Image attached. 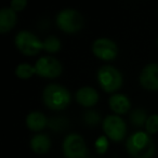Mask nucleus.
Segmentation results:
<instances>
[{
  "label": "nucleus",
  "instance_id": "1",
  "mask_svg": "<svg viewBox=\"0 0 158 158\" xmlns=\"http://www.w3.org/2000/svg\"><path fill=\"white\" fill-rule=\"evenodd\" d=\"M126 147L133 158H152L155 154V144L147 132L138 131L128 138Z\"/></svg>",
  "mask_w": 158,
  "mask_h": 158
},
{
  "label": "nucleus",
  "instance_id": "2",
  "mask_svg": "<svg viewBox=\"0 0 158 158\" xmlns=\"http://www.w3.org/2000/svg\"><path fill=\"white\" fill-rule=\"evenodd\" d=\"M42 100L49 108L60 110L65 108L70 102V93L65 87L57 84H50L44 89Z\"/></svg>",
  "mask_w": 158,
  "mask_h": 158
},
{
  "label": "nucleus",
  "instance_id": "3",
  "mask_svg": "<svg viewBox=\"0 0 158 158\" xmlns=\"http://www.w3.org/2000/svg\"><path fill=\"white\" fill-rule=\"evenodd\" d=\"M97 77L101 88L106 92H114L123 86V75L115 66H101L98 70Z\"/></svg>",
  "mask_w": 158,
  "mask_h": 158
},
{
  "label": "nucleus",
  "instance_id": "4",
  "mask_svg": "<svg viewBox=\"0 0 158 158\" xmlns=\"http://www.w3.org/2000/svg\"><path fill=\"white\" fill-rule=\"evenodd\" d=\"M56 24L65 33H76L84 26V18L75 9H63L57 13Z\"/></svg>",
  "mask_w": 158,
  "mask_h": 158
},
{
  "label": "nucleus",
  "instance_id": "5",
  "mask_svg": "<svg viewBox=\"0 0 158 158\" xmlns=\"http://www.w3.org/2000/svg\"><path fill=\"white\" fill-rule=\"evenodd\" d=\"M16 48L25 55H35L44 49V41L28 31H21L14 38Z\"/></svg>",
  "mask_w": 158,
  "mask_h": 158
},
{
  "label": "nucleus",
  "instance_id": "6",
  "mask_svg": "<svg viewBox=\"0 0 158 158\" xmlns=\"http://www.w3.org/2000/svg\"><path fill=\"white\" fill-rule=\"evenodd\" d=\"M63 153L67 158H86L87 144L80 134L70 133L63 141Z\"/></svg>",
  "mask_w": 158,
  "mask_h": 158
},
{
  "label": "nucleus",
  "instance_id": "7",
  "mask_svg": "<svg viewBox=\"0 0 158 158\" xmlns=\"http://www.w3.org/2000/svg\"><path fill=\"white\" fill-rule=\"evenodd\" d=\"M103 129L106 136L110 140L118 142L121 141L126 135L127 126L126 123L118 115H108L103 120Z\"/></svg>",
  "mask_w": 158,
  "mask_h": 158
},
{
  "label": "nucleus",
  "instance_id": "8",
  "mask_svg": "<svg viewBox=\"0 0 158 158\" xmlns=\"http://www.w3.org/2000/svg\"><path fill=\"white\" fill-rule=\"evenodd\" d=\"M36 74L44 78H56L62 74L61 62L52 56H42L35 64Z\"/></svg>",
  "mask_w": 158,
  "mask_h": 158
},
{
  "label": "nucleus",
  "instance_id": "9",
  "mask_svg": "<svg viewBox=\"0 0 158 158\" xmlns=\"http://www.w3.org/2000/svg\"><path fill=\"white\" fill-rule=\"evenodd\" d=\"M92 52L99 59L104 61H112L117 56L118 48L113 40L108 38H99L93 41Z\"/></svg>",
  "mask_w": 158,
  "mask_h": 158
},
{
  "label": "nucleus",
  "instance_id": "10",
  "mask_svg": "<svg viewBox=\"0 0 158 158\" xmlns=\"http://www.w3.org/2000/svg\"><path fill=\"white\" fill-rule=\"evenodd\" d=\"M140 84L147 90H158V63L147 64L140 74Z\"/></svg>",
  "mask_w": 158,
  "mask_h": 158
},
{
  "label": "nucleus",
  "instance_id": "11",
  "mask_svg": "<svg viewBox=\"0 0 158 158\" xmlns=\"http://www.w3.org/2000/svg\"><path fill=\"white\" fill-rule=\"evenodd\" d=\"M99 100V93L92 87H81L76 92V101L85 107H91Z\"/></svg>",
  "mask_w": 158,
  "mask_h": 158
},
{
  "label": "nucleus",
  "instance_id": "12",
  "mask_svg": "<svg viewBox=\"0 0 158 158\" xmlns=\"http://www.w3.org/2000/svg\"><path fill=\"white\" fill-rule=\"evenodd\" d=\"M108 104H110V110L116 113L117 115L126 114L129 112L130 107H131V102H130L129 98L121 93L113 94L108 100Z\"/></svg>",
  "mask_w": 158,
  "mask_h": 158
},
{
  "label": "nucleus",
  "instance_id": "13",
  "mask_svg": "<svg viewBox=\"0 0 158 158\" xmlns=\"http://www.w3.org/2000/svg\"><path fill=\"white\" fill-rule=\"evenodd\" d=\"M16 13L12 8H3L0 11V31L2 34L11 31L16 24Z\"/></svg>",
  "mask_w": 158,
  "mask_h": 158
},
{
  "label": "nucleus",
  "instance_id": "14",
  "mask_svg": "<svg viewBox=\"0 0 158 158\" xmlns=\"http://www.w3.org/2000/svg\"><path fill=\"white\" fill-rule=\"evenodd\" d=\"M51 141L47 134H36L31 140V147L36 154H44L50 149Z\"/></svg>",
  "mask_w": 158,
  "mask_h": 158
},
{
  "label": "nucleus",
  "instance_id": "15",
  "mask_svg": "<svg viewBox=\"0 0 158 158\" xmlns=\"http://www.w3.org/2000/svg\"><path fill=\"white\" fill-rule=\"evenodd\" d=\"M48 123L46 116L40 112H31L26 117V125L33 131H40Z\"/></svg>",
  "mask_w": 158,
  "mask_h": 158
},
{
  "label": "nucleus",
  "instance_id": "16",
  "mask_svg": "<svg viewBox=\"0 0 158 158\" xmlns=\"http://www.w3.org/2000/svg\"><path fill=\"white\" fill-rule=\"evenodd\" d=\"M34 74H36V68L35 66H31V64L21 63L15 68V75L21 79H28Z\"/></svg>",
  "mask_w": 158,
  "mask_h": 158
},
{
  "label": "nucleus",
  "instance_id": "17",
  "mask_svg": "<svg viewBox=\"0 0 158 158\" xmlns=\"http://www.w3.org/2000/svg\"><path fill=\"white\" fill-rule=\"evenodd\" d=\"M61 49V41L55 36H49L44 40V50L49 53H56Z\"/></svg>",
  "mask_w": 158,
  "mask_h": 158
},
{
  "label": "nucleus",
  "instance_id": "18",
  "mask_svg": "<svg viewBox=\"0 0 158 158\" xmlns=\"http://www.w3.org/2000/svg\"><path fill=\"white\" fill-rule=\"evenodd\" d=\"M147 114L146 110H144L143 108H136V110H132L130 114V120L134 126H143L146 123L147 120Z\"/></svg>",
  "mask_w": 158,
  "mask_h": 158
},
{
  "label": "nucleus",
  "instance_id": "19",
  "mask_svg": "<svg viewBox=\"0 0 158 158\" xmlns=\"http://www.w3.org/2000/svg\"><path fill=\"white\" fill-rule=\"evenodd\" d=\"M145 129L148 134L157 133L158 132V114H153L148 116L145 123Z\"/></svg>",
  "mask_w": 158,
  "mask_h": 158
},
{
  "label": "nucleus",
  "instance_id": "20",
  "mask_svg": "<svg viewBox=\"0 0 158 158\" xmlns=\"http://www.w3.org/2000/svg\"><path fill=\"white\" fill-rule=\"evenodd\" d=\"M84 121L87 123V125H90V126H93V125H98L101 120V117H100L99 113L94 112V110H87V112L84 113Z\"/></svg>",
  "mask_w": 158,
  "mask_h": 158
},
{
  "label": "nucleus",
  "instance_id": "21",
  "mask_svg": "<svg viewBox=\"0 0 158 158\" xmlns=\"http://www.w3.org/2000/svg\"><path fill=\"white\" fill-rule=\"evenodd\" d=\"M95 149L99 154H104L106 151H107L108 147V141L106 136H100L94 143Z\"/></svg>",
  "mask_w": 158,
  "mask_h": 158
},
{
  "label": "nucleus",
  "instance_id": "22",
  "mask_svg": "<svg viewBox=\"0 0 158 158\" xmlns=\"http://www.w3.org/2000/svg\"><path fill=\"white\" fill-rule=\"evenodd\" d=\"M26 6H27L26 0H13L11 2V5H10V8H12V9L16 12V11L23 10Z\"/></svg>",
  "mask_w": 158,
  "mask_h": 158
},
{
  "label": "nucleus",
  "instance_id": "23",
  "mask_svg": "<svg viewBox=\"0 0 158 158\" xmlns=\"http://www.w3.org/2000/svg\"><path fill=\"white\" fill-rule=\"evenodd\" d=\"M157 44H158V38H157Z\"/></svg>",
  "mask_w": 158,
  "mask_h": 158
}]
</instances>
